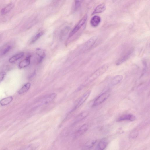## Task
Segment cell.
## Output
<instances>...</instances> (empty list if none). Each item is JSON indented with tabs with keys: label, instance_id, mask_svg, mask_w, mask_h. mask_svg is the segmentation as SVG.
<instances>
[{
	"label": "cell",
	"instance_id": "obj_25",
	"mask_svg": "<svg viewBox=\"0 0 150 150\" xmlns=\"http://www.w3.org/2000/svg\"><path fill=\"white\" fill-rule=\"evenodd\" d=\"M6 73L4 72H2L0 73V83L3 79Z\"/></svg>",
	"mask_w": 150,
	"mask_h": 150
},
{
	"label": "cell",
	"instance_id": "obj_20",
	"mask_svg": "<svg viewBox=\"0 0 150 150\" xmlns=\"http://www.w3.org/2000/svg\"><path fill=\"white\" fill-rule=\"evenodd\" d=\"M97 141L96 139H93L90 141L86 143L85 146V149L86 150H89L91 149L96 143Z\"/></svg>",
	"mask_w": 150,
	"mask_h": 150
},
{
	"label": "cell",
	"instance_id": "obj_2",
	"mask_svg": "<svg viewBox=\"0 0 150 150\" xmlns=\"http://www.w3.org/2000/svg\"><path fill=\"white\" fill-rule=\"evenodd\" d=\"M87 15H86L80 20L74 28L70 33L69 36V37H71L73 36L78 32L79 30L85 24L87 20Z\"/></svg>",
	"mask_w": 150,
	"mask_h": 150
},
{
	"label": "cell",
	"instance_id": "obj_4",
	"mask_svg": "<svg viewBox=\"0 0 150 150\" xmlns=\"http://www.w3.org/2000/svg\"><path fill=\"white\" fill-rule=\"evenodd\" d=\"M133 52V49L131 48L124 56L118 59L116 62V65H119L127 60L131 57Z\"/></svg>",
	"mask_w": 150,
	"mask_h": 150
},
{
	"label": "cell",
	"instance_id": "obj_13",
	"mask_svg": "<svg viewBox=\"0 0 150 150\" xmlns=\"http://www.w3.org/2000/svg\"><path fill=\"white\" fill-rule=\"evenodd\" d=\"M108 142L105 139H103L100 141L94 150H104L108 145Z\"/></svg>",
	"mask_w": 150,
	"mask_h": 150
},
{
	"label": "cell",
	"instance_id": "obj_5",
	"mask_svg": "<svg viewBox=\"0 0 150 150\" xmlns=\"http://www.w3.org/2000/svg\"><path fill=\"white\" fill-rule=\"evenodd\" d=\"M98 39V37L95 36L90 38L85 43L84 46L85 50H87L93 47L95 44Z\"/></svg>",
	"mask_w": 150,
	"mask_h": 150
},
{
	"label": "cell",
	"instance_id": "obj_16",
	"mask_svg": "<svg viewBox=\"0 0 150 150\" xmlns=\"http://www.w3.org/2000/svg\"><path fill=\"white\" fill-rule=\"evenodd\" d=\"M123 78V76L122 75H117L114 76L112 80L111 85L112 86L116 85L122 81Z\"/></svg>",
	"mask_w": 150,
	"mask_h": 150
},
{
	"label": "cell",
	"instance_id": "obj_10",
	"mask_svg": "<svg viewBox=\"0 0 150 150\" xmlns=\"http://www.w3.org/2000/svg\"><path fill=\"white\" fill-rule=\"evenodd\" d=\"M101 22V17L95 15L91 19L90 23L92 26L95 27L97 26Z\"/></svg>",
	"mask_w": 150,
	"mask_h": 150
},
{
	"label": "cell",
	"instance_id": "obj_8",
	"mask_svg": "<svg viewBox=\"0 0 150 150\" xmlns=\"http://www.w3.org/2000/svg\"><path fill=\"white\" fill-rule=\"evenodd\" d=\"M12 48V46L10 44H7L3 45L0 48V56L5 55L11 50Z\"/></svg>",
	"mask_w": 150,
	"mask_h": 150
},
{
	"label": "cell",
	"instance_id": "obj_9",
	"mask_svg": "<svg viewBox=\"0 0 150 150\" xmlns=\"http://www.w3.org/2000/svg\"><path fill=\"white\" fill-rule=\"evenodd\" d=\"M88 129V125L84 124L78 129L75 134V136L77 137L82 136L87 131Z\"/></svg>",
	"mask_w": 150,
	"mask_h": 150
},
{
	"label": "cell",
	"instance_id": "obj_15",
	"mask_svg": "<svg viewBox=\"0 0 150 150\" xmlns=\"http://www.w3.org/2000/svg\"><path fill=\"white\" fill-rule=\"evenodd\" d=\"M70 28L68 26L65 27L61 31L59 35V39L63 41L69 32Z\"/></svg>",
	"mask_w": 150,
	"mask_h": 150
},
{
	"label": "cell",
	"instance_id": "obj_23",
	"mask_svg": "<svg viewBox=\"0 0 150 150\" xmlns=\"http://www.w3.org/2000/svg\"><path fill=\"white\" fill-rule=\"evenodd\" d=\"M44 34V32H42L38 33L35 35L32 39L30 43L31 44H33L36 42L39 39L40 37H41Z\"/></svg>",
	"mask_w": 150,
	"mask_h": 150
},
{
	"label": "cell",
	"instance_id": "obj_27",
	"mask_svg": "<svg viewBox=\"0 0 150 150\" xmlns=\"http://www.w3.org/2000/svg\"><path fill=\"white\" fill-rule=\"evenodd\" d=\"M3 150H9V149L7 148H5L3 149Z\"/></svg>",
	"mask_w": 150,
	"mask_h": 150
},
{
	"label": "cell",
	"instance_id": "obj_11",
	"mask_svg": "<svg viewBox=\"0 0 150 150\" xmlns=\"http://www.w3.org/2000/svg\"><path fill=\"white\" fill-rule=\"evenodd\" d=\"M56 96L57 94L55 93L49 94L44 99L42 103L46 104L51 103L55 99Z\"/></svg>",
	"mask_w": 150,
	"mask_h": 150
},
{
	"label": "cell",
	"instance_id": "obj_6",
	"mask_svg": "<svg viewBox=\"0 0 150 150\" xmlns=\"http://www.w3.org/2000/svg\"><path fill=\"white\" fill-rule=\"evenodd\" d=\"M136 120V117L132 114H128L123 115L119 117L117 119L118 122L124 121H134Z\"/></svg>",
	"mask_w": 150,
	"mask_h": 150
},
{
	"label": "cell",
	"instance_id": "obj_21",
	"mask_svg": "<svg viewBox=\"0 0 150 150\" xmlns=\"http://www.w3.org/2000/svg\"><path fill=\"white\" fill-rule=\"evenodd\" d=\"M13 98L12 96L4 98L0 101V104L2 106H4L9 104L13 101Z\"/></svg>",
	"mask_w": 150,
	"mask_h": 150
},
{
	"label": "cell",
	"instance_id": "obj_7",
	"mask_svg": "<svg viewBox=\"0 0 150 150\" xmlns=\"http://www.w3.org/2000/svg\"><path fill=\"white\" fill-rule=\"evenodd\" d=\"M91 93V91H89L86 93L79 100L77 105L75 107V109L81 106L86 100Z\"/></svg>",
	"mask_w": 150,
	"mask_h": 150
},
{
	"label": "cell",
	"instance_id": "obj_26",
	"mask_svg": "<svg viewBox=\"0 0 150 150\" xmlns=\"http://www.w3.org/2000/svg\"><path fill=\"white\" fill-rule=\"evenodd\" d=\"M81 3V2L79 1H75V8L76 9L78 8Z\"/></svg>",
	"mask_w": 150,
	"mask_h": 150
},
{
	"label": "cell",
	"instance_id": "obj_14",
	"mask_svg": "<svg viewBox=\"0 0 150 150\" xmlns=\"http://www.w3.org/2000/svg\"><path fill=\"white\" fill-rule=\"evenodd\" d=\"M106 9V5L104 3L99 4L95 9L92 13L93 15L101 13L104 12Z\"/></svg>",
	"mask_w": 150,
	"mask_h": 150
},
{
	"label": "cell",
	"instance_id": "obj_17",
	"mask_svg": "<svg viewBox=\"0 0 150 150\" xmlns=\"http://www.w3.org/2000/svg\"><path fill=\"white\" fill-rule=\"evenodd\" d=\"M24 55V54L23 52L20 53L16 54L10 58L9 59V62L11 63L15 62L19 59L22 58Z\"/></svg>",
	"mask_w": 150,
	"mask_h": 150
},
{
	"label": "cell",
	"instance_id": "obj_28",
	"mask_svg": "<svg viewBox=\"0 0 150 150\" xmlns=\"http://www.w3.org/2000/svg\"><path fill=\"white\" fill-rule=\"evenodd\" d=\"M1 36H0V40H1Z\"/></svg>",
	"mask_w": 150,
	"mask_h": 150
},
{
	"label": "cell",
	"instance_id": "obj_18",
	"mask_svg": "<svg viewBox=\"0 0 150 150\" xmlns=\"http://www.w3.org/2000/svg\"><path fill=\"white\" fill-rule=\"evenodd\" d=\"M14 6L13 3H10L5 7L3 8L1 11V14L2 15H5L9 13L13 9Z\"/></svg>",
	"mask_w": 150,
	"mask_h": 150
},
{
	"label": "cell",
	"instance_id": "obj_12",
	"mask_svg": "<svg viewBox=\"0 0 150 150\" xmlns=\"http://www.w3.org/2000/svg\"><path fill=\"white\" fill-rule=\"evenodd\" d=\"M31 57V56H29L20 62L19 64V67L22 69L26 67L29 65L30 63Z\"/></svg>",
	"mask_w": 150,
	"mask_h": 150
},
{
	"label": "cell",
	"instance_id": "obj_22",
	"mask_svg": "<svg viewBox=\"0 0 150 150\" xmlns=\"http://www.w3.org/2000/svg\"><path fill=\"white\" fill-rule=\"evenodd\" d=\"M31 84L30 83H27L25 84L23 87L20 89L18 93L19 94H21L27 92L31 87Z\"/></svg>",
	"mask_w": 150,
	"mask_h": 150
},
{
	"label": "cell",
	"instance_id": "obj_3",
	"mask_svg": "<svg viewBox=\"0 0 150 150\" xmlns=\"http://www.w3.org/2000/svg\"><path fill=\"white\" fill-rule=\"evenodd\" d=\"M110 94V93L107 91L100 95L95 99L93 104V106H97L103 103L109 97Z\"/></svg>",
	"mask_w": 150,
	"mask_h": 150
},
{
	"label": "cell",
	"instance_id": "obj_24",
	"mask_svg": "<svg viewBox=\"0 0 150 150\" xmlns=\"http://www.w3.org/2000/svg\"><path fill=\"white\" fill-rule=\"evenodd\" d=\"M39 146V144L37 143L32 144L29 145L27 148V150H35Z\"/></svg>",
	"mask_w": 150,
	"mask_h": 150
},
{
	"label": "cell",
	"instance_id": "obj_1",
	"mask_svg": "<svg viewBox=\"0 0 150 150\" xmlns=\"http://www.w3.org/2000/svg\"><path fill=\"white\" fill-rule=\"evenodd\" d=\"M108 67L109 66L108 65H105L100 67L89 77L87 79L88 82H91L94 81L106 72Z\"/></svg>",
	"mask_w": 150,
	"mask_h": 150
},
{
	"label": "cell",
	"instance_id": "obj_19",
	"mask_svg": "<svg viewBox=\"0 0 150 150\" xmlns=\"http://www.w3.org/2000/svg\"><path fill=\"white\" fill-rule=\"evenodd\" d=\"M89 112H84L79 115L75 119V122H77L81 121L86 118L89 115Z\"/></svg>",
	"mask_w": 150,
	"mask_h": 150
}]
</instances>
